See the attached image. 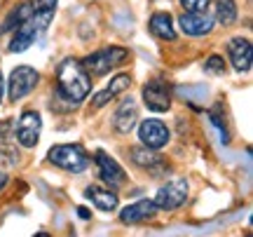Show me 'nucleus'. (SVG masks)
Segmentation results:
<instances>
[{"label": "nucleus", "mask_w": 253, "mask_h": 237, "mask_svg": "<svg viewBox=\"0 0 253 237\" xmlns=\"http://www.w3.org/2000/svg\"><path fill=\"white\" fill-rule=\"evenodd\" d=\"M91 78L84 71L82 61L78 59H63L59 64V82H56V99L66 101L71 108L80 106L89 96Z\"/></svg>", "instance_id": "obj_1"}, {"label": "nucleus", "mask_w": 253, "mask_h": 237, "mask_svg": "<svg viewBox=\"0 0 253 237\" xmlns=\"http://www.w3.org/2000/svg\"><path fill=\"white\" fill-rule=\"evenodd\" d=\"M47 160L71 174H80L89 167V155H87L84 148L78 146V143H61V146L49 148Z\"/></svg>", "instance_id": "obj_2"}, {"label": "nucleus", "mask_w": 253, "mask_h": 237, "mask_svg": "<svg viewBox=\"0 0 253 237\" xmlns=\"http://www.w3.org/2000/svg\"><path fill=\"white\" fill-rule=\"evenodd\" d=\"M126 56H129V52H126L125 47H118V45L103 47L99 52L84 56L82 66H84V71L89 75H106V73H110L113 68H118V66L125 64Z\"/></svg>", "instance_id": "obj_3"}, {"label": "nucleus", "mask_w": 253, "mask_h": 237, "mask_svg": "<svg viewBox=\"0 0 253 237\" xmlns=\"http://www.w3.org/2000/svg\"><path fill=\"white\" fill-rule=\"evenodd\" d=\"M38 80H40V73H38L36 68H31V66H17L7 80L9 99L12 101L24 99L26 94H31V92L36 90Z\"/></svg>", "instance_id": "obj_4"}, {"label": "nucleus", "mask_w": 253, "mask_h": 237, "mask_svg": "<svg viewBox=\"0 0 253 237\" xmlns=\"http://www.w3.org/2000/svg\"><path fill=\"white\" fill-rule=\"evenodd\" d=\"M185 200H188V181H185V179H176V181L162 186V188L157 190L153 202L157 209L173 211V209H178V207H183Z\"/></svg>", "instance_id": "obj_5"}, {"label": "nucleus", "mask_w": 253, "mask_h": 237, "mask_svg": "<svg viewBox=\"0 0 253 237\" xmlns=\"http://www.w3.org/2000/svg\"><path fill=\"white\" fill-rule=\"evenodd\" d=\"M40 129H42V118L38 110H24L17 122V141L24 148H36L40 141Z\"/></svg>", "instance_id": "obj_6"}, {"label": "nucleus", "mask_w": 253, "mask_h": 237, "mask_svg": "<svg viewBox=\"0 0 253 237\" xmlns=\"http://www.w3.org/2000/svg\"><path fill=\"white\" fill-rule=\"evenodd\" d=\"M143 103L153 113H167L171 108V90L164 80H148L143 85Z\"/></svg>", "instance_id": "obj_7"}, {"label": "nucleus", "mask_w": 253, "mask_h": 237, "mask_svg": "<svg viewBox=\"0 0 253 237\" xmlns=\"http://www.w3.org/2000/svg\"><path fill=\"white\" fill-rule=\"evenodd\" d=\"M138 139H141V146L160 150V148L169 143L171 132H169V127L164 125L162 120H143L141 127H138Z\"/></svg>", "instance_id": "obj_8"}, {"label": "nucleus", "mask_w": 253, "mask_h": 237, "mask_svg": "<svg viewBox=\"0 0 253 237\" xmlns=\"http://www.w3.org/2000/svg\"><path fill=\"white\" fill-rule=\"evenodd\" d=\"M227 54H230V61H232V68H235V71H239V73L251 71L253 47L246 38H232V40L227 43Z\"/></svg>", "instance_id": "obj_9"}, {"label": "nucleus", "mask_w": 253, "mask_h": 237, "mask_svg": "<svg viewBox=\"0 0 253 237\" xmlns=\"http://www.w3.org/2000/svg\"><path fill=\"white\" fill-rule=\"evenodd\" d=\"M181 24V31L185 36L192 38H202L209 36L213 31V19L209 17L207 12H183V17L178 19Z\"/></svg>", "instance_id": "obj_10"}, {"label": "nucleus", "mask_w": 253, "mask_h": 237, "mask_svg": "<svg viewBox=\"0 0 253 237\" xmlns=\"http://www.w3.org/2000/svg\"><path fill=\"white\" fill-rule=\"evenodd\" d=\"M94 160H96L101 179L108 183L110 188H115V186H120V183H125V169H122V167H120L110 155H106L103 150H99V153L94 155Z\"/></svg>", "instance_id": "obj_11"}, {"label": "nucleus", "mask_w": 253, "mask_h": 237, "mask_svg": "<svg viewBox=\"0 0 253 237\" xmlns=\"http://www.w3.org/2000/svg\"><path fill=\"white\" fill-rule=\"evenodd\" d=\"M136 120H138V108H136V101L129 96L120 103V108L115 110V118H113V127L120 134H129L136 127Z\"/></svg>", "instance_id": "obj_12"}, {"label": "nucleus", "mask_w": 253, "mask_h": 237, "mask_svg": "<svg viewBox=\"0 0 253 237\" xmlns=\"http://www.w3.org/2000/svg\"><path fill=\"white\" fill-rule=\"evenodd\" d=\"M155 214H157L155 202L141 200V202H134V204H126L125 209L120 211V221H122V223H138V221L153 219Z\"/></svg>", "instance_id": "obj_13"}, {"label": "nucleus", "mask_w": 253, "mask_h": 237, "mask_svg": "<svg viewBox=\"0 0 253 237\" xmlns=\"http://www.w3.org/2000/svg\"><path fill=\"white\" fill-rule=\"evenodd\" d=\"M84 197H87V200H91V204H94V207H99L101 211L118 209V192H113L110 188L87 186V188H84Z\"/></svg>", "instance_id": "obj_14"}, {"label": "nucleus", "mask_w": 253, "mask_h": 237, "mask_svg": "<svg viewBox=\"0 0 253 237\" xmlns=\"http://www.w3.org/2000/svg\"><path fill=\"white\" fill-rule=\"evenodd\" d=\"M14 31H17V33H14V38H12V43L7 45L9 52H26L28 47L36 43L38 33H40L31 19H28V21H24V24H21L19 28H14Z\"/></svg>", "instance_id": "obj_15"}, {"label": "nucleus", "mask_w": 253, "mask_h": 237, "mask_svg": "<svg viewBox=\"0 0 253 237\" xmlns=\"http://www.w3.org/2000/svg\"><path fill=\"white\" fill-rule=\"evenodd\" d=\"M150 33L160 40H173L176 38V28H173V19L169 12H155L150 17Z\"/></svg>", "instance_id": "obj_16"}, {"label": "nucleus", "mask_w": 253, "mask_h": 237, "mask_svg": "<svg viewBox=\"0 0 253 237\" xmlns=\"http://www.w3.org/2000/svg\"><path fill=\"white\" fill-rule=\"evenodd\" d=\"M56 2H59V0H33V2H31V5H33V17H31V21L36 24L38 31H45V28L49 26V21L54 17Z\"/></svg>", "instance_id": "obj_17"}, {"label": "nucleus", "mask_w": 253, "mask_h": 237, "mask_svg": "<svg viewBox=\"0 0 253 237\" xmlns=\"http://www.w3.org/2000/svg\"><path fill=\"white\" fill-rule=\"evenodd\" d=\"M129 157H131L138 167H143V169H153V172L162 164V157L157 155L153 148H145V146H134L131 150H129Z\"/></svg>", "instance_id": "obj_18"}, {"label": "nucleus", "mask_w": 253, "mask_h": 237, "mask_svg": "<svg viewBox=\"0 0 253 237\" xmlns=\"http://www.w3.org/2000/svg\"><path fill=\"white\" fill-rule=\"evenodd\" d=\"M213 19L223 26H232L237 21V2L235 0H213Z\"/></svg>", "instance_id": "obj_19"}, {"label": "nucleus", "mask_w": 253, "mask_h": 237, "mask_svg": "<svg viewBox=\"0 0 253 237\" xmlns=\"http://www.w3.org/2000/svg\"><path fill=\"white\" fill-rule=\"evenodd\" d=\"M31 17H33V5H31V2H21L19 7H14L7 14L5 24H2V33H7V31H14V28H19L21 24H24V21H28Z\"/></svg>", "instance_id": "obj_20"}, {"label": "nucleus", "mask_w": 253, "mask_h": 237, "mask_svg": "<svg viewBox=\"0 0 253 237\" xmlns=\"http://www.w3.org/2000/svg\"><path fill=\"white\" fill-rule=\"evenodd\" d=\"M0 164L2 167H17L19 164V150L9 141H0Z\"/></svg>", "instance_id": "obj_21"}, {"label": "nucleus", "mask_w": 253, "mask_h": 237, "mask_svg": "<svg viewBox=\"0 0 253 237\" xmlns=\"http://www.w3.org/2000/svg\"><path fill=\"white\" fill-rule=\"evenodd\" d=\"M129 85H131V78H129L126 73H120V75H115V78L110 80L108 90L113 92V94H122V92L129 90Z\"/></svg>", "instance_id": "obj_22"}, {"label": "nucleus", "mask_w": 253, "mask_h": 237, "mask_svg": "<svg viewBox=\"0 0 253 237\" xmlns=\"http://www.w3.org/2000/svg\"><path fill=\"white\" fill-rule=\"evenodd\" d=\"M181 5L185 12H207L211 0H181Z\"/></svg>", "instance_id": "obj_23"}, {"label": "nucleus", "mask_w": 253, "mask_h": 237, "mask_svg": "<svg viewBox=\"0 0 253 237\" xmlns=\"http://www.w3.org/2000/svg\"><path fill=\"white\" fill-rule=\"evenodd\" d=\"M113 96H115V94H113V92H110L108 87H106V90H103V92H99V94H96V96L91 99V110H99V108H103V106H106V103H108V101L113 99Z\"/></svg>", "instance_id": "obj_24"}, {"label": "nucleus", "mask_w": 253, "mask_h": 237, "mask_svg": "<svg viewBox=\"0 0 253 237\" xmlns=\"http://www.w3.org/2000/svg\"><path fill=\"white\" fill-rule=\"evenodd\" d=\"M207 71H211V73H225V61L220 59V56H209V61H207Z\"/></svg>", "instance_id": "obj_25"}, {"label": "nucleus", "mask_w": 253, "mask_h": 237, "mask_svg": "<svg viewBox=\"0 0 253 237\" xmlns=\"http://www.w3.org/2000/svg\"><path fill=\"white\" fill-rule=\"evenodd\" d=\"M78 216H80V219H89L91 214H89V209H84V207H78Z\"/></svg>", "instance_id": "obj_26"}, {"label": "nucleus", "mask_w": 253, "mask_h": 237, "mask_svg": "<svg viewBox=\"0 0 253 237\" xmlns=\"http://www.w3.org/2000/svg\"><path fill=\"white\" fill-rule=\"evenodd\" d=\"M7 181H9V179H7V174H2V172H0V192H2V188L7 186Z\"/></svg>", "instance_id": "obj_27"}, {"label": "nucleus", "mask_w": 253, "mask_h": 237, "mask_svg": "<svg viewBox=\"0 0 253 237\" xmlns=\"http://www.w3.org/2000/svg\"><path fill=\"white\" fill-rule=\"evenodd\" d=\"M2 90H5V85H2V73H0V101H2Z\"/></svg>", "instance_id": "obj_28"}]
</instances>
